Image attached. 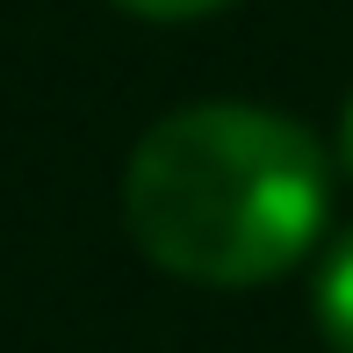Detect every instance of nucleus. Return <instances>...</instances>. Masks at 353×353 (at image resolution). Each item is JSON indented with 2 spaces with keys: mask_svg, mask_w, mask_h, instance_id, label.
Instances as JSON below:
<instances>
[{
  "mask_svg": "<svg viewBox=\"0 0 353 353\" xmlns=\"http://www.w3.org/2000/svg\"><path fill=\"white\" fill-rule=\"evenodd\" d=\"M339 166L353 173V101H346V116H339Z\"/></svg>",
  "mask_w": 353,
  "mask_h": 353,
  "instance_id": "20e7f679",
  "label": "nucleus"
},
{
  "mask_svg": "<svg viewBox=\"0 0 353 353\" xmlns=\"http://www.w3.org/2000/svg\"><path fill=\"white\" fill-rule=\"evenodd\" d=\"M332 159L303 123L252 101L159 116L123 166V223L152 267L202 288H260L317 245Z\"/></svg>",
  "mask_w": 353,
  "mask_h": 353,
  "instance_id": "f257e3e1",
  "label": "nucleus"
},
{
  "mask_svg": "<svg viewBox=\"0 0 353 353\" xmlns=\"http://www.w3.org/2000/svg\"><path fill=\"white\" fill-rule=\"evenodd\" d=\"M317 332L332 353H353V231L332 245L325 274H317Z\"/></svg>",
  "mask_w": 353,
  "mask_h": 353,
  "instance_id": "f03ea898",
  "label": "nucleus"
},
{
  "mask_svg": "<svg viewBox=\"0 0 353 353\" xmlns=\"http://www.w3.org/2000/svg\"><path fill=\"white\" fill-rule=\"evenodd\" d=\"M123 14H144V22H202V14L231 8V0H116Z\"/></svg>",
  "mask_w": 353,
  "mask_h": 353,
  "instance_id": "7ed1b4c3",
  "label": "nucleus"
}]
</instances>
